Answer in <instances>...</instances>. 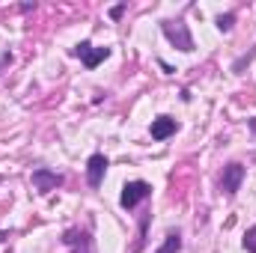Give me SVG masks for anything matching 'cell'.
<instances>
[{
    "instance_id": "cell-4",
    "label": "cell",
    "mask_w": 256,
    "mask_h": 253,
    "mask_svg": "<svg viewBox=\"0 0 256 253\" xmlns=\"http://www.w3.org/2000/svg\"><path fill=\"white\" fill-rule=\"evenodd\" d=\"M242 182H244V164H238V161L226 164L224 173H220V190H224L226 196H236L238 188H242Z\"/></svg>"
},
{
    "instance_id": "cell-8",
    "label": "cell",
    "mask_w": 256,
    "mask_h": 253,
    "mask_svg": "<svg viewBox=\"0 0 256 253\" xmlns=\"http://www.w3.org/2000/svg\"><path fill=\"white\" fill-rule=\"evenodd\" d=\"M179 250H182V236H179V232H167L164 244H161L155 253H179Z\"/></svg>"
},
{
    "instance_id": "cell-12",
    "label": "cell",
    "mask_w": 256,
    "mask_h": 253,
    "mask_svg": "<svg viewBox=\"0 0 256 253\" xmlns=\"http://www.w3.org/2000/svg\"><path fill=\"white\" fill-rule=\"evenodd\" d=\"M254 60H256V48L250 51V54H244L242 60H236V63H232V72H236V74H242V72H244V66H250Z\"/></svg>"
},
{
    "instance_id": "cell-11",
    "label": "cell",
    "mask_w": 256,
    "mask_h": 253,
    "mask_svg": "<svg viewBox=\"0 0 256 253\" xmlns=\"http://www.w3.org/2000/svg\"><path fill=\"white\" fill-rule=\"evenodd\" d=\"M242 248H244L248 253H256V224L248 230V232H244V238H242Z\"/></svg>"
},
{
    "instance_id": "cell-3",
    "label": "cell",
    "mask_w": 256,
    "mask_h": 253,
    "mask_svg": "<svg viewBox=\"0 0 256 253\" xmlns=\"http://www.w3.org/2000/svg\"><path fill=\"white\" fill-rule=\"evenodd\" d=\"M72 54H74L80 63L86 66L90 72H92V68H98V66H102L104 60H108V57H110V48H96L92 42H78Z\"/></svg>"
},
{
    "instance_id": "cell-9",
    "label": "cell",
    "mask_w": 256,
    "mask_h": 253,
    "mask_svg": "<svg viewBox=\"0 0 256 253\" xmlns=\"http://www.w3.org/2000/svg\"><path fill=\"white\" fill-rule=\"evenodd\" d=\"M214 24H218V30H220V33H230V30L236 27V12H226V15H218V21H214Z\"/></svg>"
},
{
    "instance_id": "cell-2",
    "label": "cell",
    "mask_w": 256,
    "mask_h": 253,
    "mask_svg": "<svg viewBox=\"0 0 256 253\" xmlns=\"http://www.w3.org/2000/svg\"><path fill=\"white\" fill-rule=\"evenodd\" d=\"M152 196V185L149 182H143V179H134V182H126L122 185V196H120V206L131 212V208H137L140 202H146Z\"/></svg>"
},
{
    "instance_id": "cell-10",
    "label": "cell",
    "mask_w": 256,
    "mask_h": 253,
    "mask_svg": "<svg viewBox=\"0 0 256 253\" xmlns=\"http://www.w3.org/2000/svg\"><path fill=\"white\" fill-rule=\"evenodd\" d=\"M149 218H152V212H143V218H140V238H137L134 253H140L143 250V244H146V226H149Z\"/></svg>"
},
{
    "instance_id": "cell-14",
    "label": "cell",
    "mask_w": 256,
    "mask_h": 253,
    "mask_svg": "<svg viewBox=\"0 0 256 253\" xmlns=\"http://www.w3.org/2000/svg\"><path fill=\"white\" fill-rule=\"evenodd\" d=\"M6 238H9V236H6V232H0V244H3V242H6Z\"/></svg>"
},
{
    "instance_id": "cell-5",
    "label": "cell",
    "mask_w": 256,
    "mask_h": 253,
    "mask_svg": "<svg viewBox=\"0 0 256 253\" xmlns=\"http://www.w3.org/2000/svg\"><path fill=\"white\" fill-rule=\"evenodd\" d=\"M30 182H33V188L39 190V194H51V190L63 188V182H66V179L60 176V173L48 170V167H39V170H33Z\"/></svg>"
},
{
    "instance_id": "cell-13",
    "label": "cell",
    "mask_w": 256,
    "mask_h": 253,
    "mask_svg": "<svg viewBox=\"0 0 256 253\" xmlns=\"http://www.w3.org/2000/svg\"><path fill=\"white\" fill-rule=\"evenodd\" d=\"M122 12H126V3L114 6V9H110V18H114V21H120V18H122Z\"/></svg>"
},
{
    "instance_id": "cell-1",
    "label": "cell",
    "mask_w": 256,
    "mask_h": 253,
    "mask_svg": "<svg viewBox=\"0 0 256 253\" xmlns=\"http://www.w3.org/2000/svg\"><path fill=\"white\" fill-rule=\"evenodd\" d=\"M161 30L167 36V42L173 48H179L182 54H191L194 48H196L194 36H191V27L185 24V18H167V21H161Z\"/></svg>"
},
{
    "instance_id": "cell-7",
    "label": "cell",
    "mask_w": 256,
    "mask_h": 253,
    "mask_svg": "<svg viewBox=\"0 0 256 253\" xmlns=\"http://www.w3.org/2000/svg\"><path fill=\"white\" fill-rule=\"evenodd\" d=\"M149 131H152V140H167V137H173L179 131V122L173 116H158V120H152Z\"/></svg>"
},
{
    "instance_id": "cell-15",
    "label": "cell",
    "mask_w": 256,
    "mask_h": 253,
    "mask_svg": "<svg viewBox=\"0 0 256 253\" xmlns=\"http://www.w3.org/2000/svg\"><path fill=\"white\" fill-rule=\"evenodd\" d=\"M250 128H254V131H256V120H254V126H250Z\"/></svg>"
},
{
    "instance_id": "cell-6",
    "label": "cell",
    "mask_w": 256,
    "mask_h": 253,
    "mask_svg": "<svg viewBox=\"0 0 256 253\" xmlns=\"http://www.w3.org/2000/svg\"><path fill=\"white\" fill-rule=\"evenodd\" d=\"M108 158L102 155V152H96V155H90V161H86V185L92 190L102 188V182H104V173H108Z\"/></svg>"
}]
</instances>
